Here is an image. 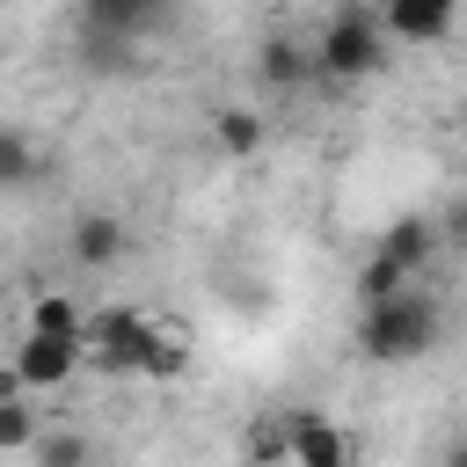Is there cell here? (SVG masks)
<instances>
[{"label":"cell","mask_w":467,"mask_h":467,"mask_svg":"<svg viewBox=\"0 0 467 467\" xmlns=\"http://www.w3.org/2000/svg\"><path fill=\"white\" fill-rule=\"evenodd\" d=\"M29 328L36 336H80L88 321H80V299L73 292H36L29 299Z\"/></svg>","instance_id":"obj_14"},{"label":"cell","mask_w":467,"mask_h":467,"mask_svg":"<svg viewBox=\"0 0 467 467\" xmlns=\"http://www.w3.org/2000/svg\"><path fill=\"white\" fill-rule=\"evenodd\" d=\"M146 336H153V321L139 306H109L95 328H80V365H95V372H139Z\"/></svg>","instance_id":"obj_5"},{"label":"cell","mask_w":467,"mask_h":467,"mask_svg":"<svg viewBox=\"0 0 467 467\" xmlns=\"http://www.w3.org/2000/svg\"><path fill=\"white\" fill-rule=\"evenodd\" d=\"M139 372H146V379H182V372H190V336H182V328H161V321H153V336H146V358H139Z\"/></svg>","instance_id":"obj_11"},{"label":"cell","mask_w":467,"mask_h":467,"mask_svg":"<svg viewBox=\"0 0 467 467\" xmlns=\"http://www.w3.org/2000/svg\"><path fill=\"white\" fill-rule=\"evenodd\" d=\"M277 438H285V467H358L350 431L328 423L321 409H285L277 416Z\"/></svg>","instance_id":"obj_4"},{"label":"cell","mask_w":467,"mask_h":467,"mask_svg":"<svg viewBox=\"0 0 467 467\" xmlns=\"http://www.w3.org/2000/svg\"><path fill=\"white\" fill-rule=\"evenodd\" d=\"M379 255H387L401 277H423V263L438 255V226H431V219H394V226L379 234Z\"/></svg>","instance_id":"obj_9"},{"label":"cell","mask_w":467,"mask_h":467,"mask_svg":"<svg viewBox=\"0 0 467 467\" xmlns=\"http://www.w3.org/2000/svg\"><path fill=\"white\" fill-rule=\"evenodd\" d=\"M358 7H372V15H379V0H358Z\"/></svg>","instance_id":"obj_19"},{"label":"cell","mask_w":467,"mask_h":467,"mask_svg":"<svg viewBox=\"0 0 467 467\" xmlns=\"http://www.w3.org/2000/svg\"><path fill=\"white\" fill-rule=\"evenodd\" d=\"M460 0H379V29L401 44H445Z\"/></svg>","instance_id":"obj_6"},{"label":"cell","mask_w":467,"mask_h":467,"mask_svg":"<svg viewBox=\"0 0 467 467\" xmlns=\"http://www.w3.org/2000/svg\"><path fill=\"white\" fill-rule=\"evenodd\" d=\"M314 51V73L321 80H372L379 66H387V29H379V15L372 7H343V15H328V29H321V44H306Z\"/></svg>","instance_id":"obj_2"},{"label":"cell","mask_w":467,"mask_h":467,"mask_svg":"<svg viewBox=\"0 0 467 467\" xmlns=\"http://www.w3.org/2000/svg\"><path fill=\"white\" fill-rule=\"evenodd\" d=\"M73 372H80V336H36V328H22L15 358H7L15 394H58Z\"/></svg>","instance_id":"obj_3"},{"label":"cell","mask_w":467,"mask_h":467,"mask_svg":"<svg viewBox=\"0 0 467 467\" xmlns=\"http://www.w3.org/2000/svg\"><path fill=\"white\" fill-rule=\"evenodd\" d=\"M29 452H36L44 467H88V438H80V431H51V438L36 431V445H29Z\"/></svg>","instance_id":"obj_17"},{"label":"cell","mask_w":467,"mask_h":467,"mask_svg":"<svg viewBox=\"0 0 467 467\" xmlns=\"http://www.w3.org/2000/svg\"><path fill=\"white\" fill-rule=\"evenodd\" d=\"M263 80H270V88H306V80H321V73H314V51H306V44L270 36V44H263Z\"/></svg>","instance_id":"obj_10"},{"label":"cell","mask_w":467,"mask_h":467,"mask_svg":"<svg viewBox=\"0 0 467 467\" xmlns=\"http://www.w3.org/2000/svg\"><path fill=\"white\" fill-rule=\"evenodd\" d=\"M438 336H445V306L416 285H401V292H387L379 306L358 314V350L372 365H416V358L438 350Z\"/></svg>","instance_id":"obj_1"},{"label":"cell","mask_w":467,"mask_h":467,"mask_svg":"<svg viewBox=\"0 0 467 467\" xmlns=\"http://www.w3.org/2000/svg\"><path fill=\"white\" fill-rule=\"evenodd\" d=\"M401 285H416V277H401V270L372 248V263L358 270V306H379V299H387V292H401Z\"/></svg>","instance_id":"obj_16"},{"label":"cell","mask_w":467,"mask_h":467,"mask_svg":"<svg viewBox=\"0 0 467 467\" xmlns=\"http://www.w3.org/2000/svg\"><path fill=\"white\" fill-rule=\"evenodd\" d=\"M241 467H277V460H263V452H248V460H241Z\"/></svg>","instance_id":"obj_18"},{"label":"cell","mask_w":467,"mask_h":467,"mask_svg":"<svg viewBox=\"0 0 467 467\" xmlns=\"http://www.w3.org/2000/svg\"><path fill=\"white\" fill-rule=\"evenodd\" d=\"M36 445V409H29V394H0V452H29Z\"/></svg>","instance_id":"obj_15"},{"label":"cell","mask_w":467,"mask_h":467,"mask_svg":"<svg viewBox=\"0 0 467 467\" xmlns=\"http://www.w3.org/2000/svg\"><path fill=\"white\" fill-rule=\"evenodd\" d=\"M36 175H44V153L29 146V131L0 124V190H29Z\"/></svg>","instance_id":"obj_12"},{"label":"cell","mask_w":467,"mask_h":467,"mask_svg":"<svg viewBox=\"0 0 467 467\" xmlns=\"http://www.w3.org/2000/svg\"><path fill=\"white\" fill-rule=\"evenodd\" d=\"M66 248H73V263H80V270H109V263L124 255V219H117V212H80Z\"/></svg>","instance_id":"obj_8"},{"label":"cell","mask_w":467,"mask_h":467,"mask_svg":"<svg viewBox=\"0 0 467 467\" xmlns=\"http://www.w3.org/2000/svg\"><path fill=\"white\" fill-rule=\"evenodd\" d=\"M212 146H219V153H234V161H248V153L263 146V117H255V109H234V102H226V109L212 117Z\"/></svg>","instance_id":"obj_13"},{"label":"cell","mask_w":467,"mask_h":467,"mask_svg":"<svg viewBox=\"0 0 467 467\" xmlns=\"http://www.w3.org/2000/svg\"><path fill=\"white\" fill-rule=\"evenodd\" d=\"M80 22H88L102 44H117V51H124L139 29H153V22H161V0H80Z\"/></svg>","instance_id":"obj_7"}]
</instances>
